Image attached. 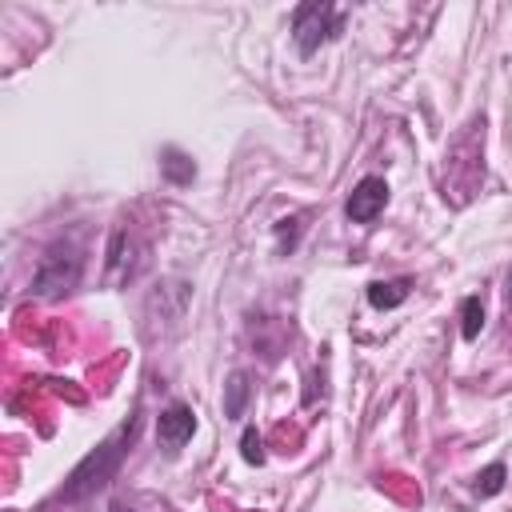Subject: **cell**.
<instances>
[{
  "label": "cell",
  "mask_w": 512,
  "mask_h": 512,
  "mask_svg": "<svg viewBox=\"0 0 512 512\" xmlns=\"http://www.w3.org/2000/svg\"><path fill=\"white\" fill-rule=\"evenodd\" d=\"M132 436H136V424H124V428H116L100 448H92L76 468H72V476H68V484H64V500H84V496H92L96 488H104L112 476H116V468H120V460H124V452H128V444H132Z\"/></svg>",
  "instance_id": "6da1fadb"
},
{
  "label": "cell",
  "mask_w": 512,
  "mask_h": 512,
  "mask_svg": "<svg viewBox=\"0 0 512 512\" xmlns=\"http://www.w3.org/2000/svg\"><path fill=\"white\" fill-rule=\"evenodd\" d=\"M80 280V256L72 244H52L40 264H36V276H32V296L40 300H60L64 292H72Z\"/></svg>",
  "instance_id": "7a4b0ae2"
},
{
  "label": "cell",
  "mask_w": 512,
  "mask_h": 512,
  "mask_svg": "<svg viewBox=\"0 0 512 512\" xmlns=\"http://www.w3.org/2000/svg\"><path fill=\"white\" fill-rule=\"evenodd\" d=\"M340 28H344V12H336L332 4H320V0L300 4L296 16H292V40H296V48L304 56H312L320 44L336 40Z\"/></svg>",
  "instance_id": "3957f363"
},
{
  "label": "cell",
  "mask_w": 512,
  "mask_h": 512,
  "mask_svg": "<svg viewBox=\"0 0 512 512\" xmlns=\"http://www.w3.org/2000/svg\"><path fill=\"white\" fill-rule=\"evenodd\" d=\"M184 304H188V284H184V280H164V284H156V288L148 292L144 312H148V320L160 312V316H164V336H168V332H176V324H180V316H184Z\"/></svg>",
  "instance_id": "277c9868"
},
{
  "label": "cell",
  "mask_w": 512,
  "mask_h": 512,
  "mask_svg": "<svg viewBox=\"0 0 512 512\" xmlns=\"http://www.w3.org/2000/svg\"><path fill=\"white\" fill-rule=\"evenodd\" d=\"M384 204H388V184H384L380 176H364V180L352 188L344 212H348L352 224H372V220L384 212Z\"/></svg>",
  "instance_id": "5b68a950"
},
{
  "label": "cell",
  "mask_w": 512,
  "mask_h": 512,
  "mask_svg": "<svg viewBox=\"0 0 512 512\" xmlns=\"http://www.w3.org/2000/svg\"><path fill=\"white\" fill-rule=\"evenodd\" d=\"M192 432H196V412H192L188 404H168V408L156 416V436H160V444H164L168 452L184 448V444L192 440Z\"/></svg>",
  "instance_id": "8992f818"
},
{
  "label": "cell",
  "mask_w": 512,
  "mask_h": 512,
  "mask_svg": "<svg viewBox=\"0 0 512 512\" xmlns=\"http://www.w3.org/2000/svg\"><path fill=\"white\" fill-rule=\"evenodd\" d=\"M136 244H132V236H128V228H116L112 232V240H108V280L116 284V280H128L132 272H136Z\"/></svg>",
  "instance_id": "52a82bcc"
},
{
  "label": "cell",
  "mask_w": 512,
  "mask_h": 512,
  "mask_svg": "<svg viewBox=\"0 0 512 512\" xmlns=\"http://www.w3.org/2000/svg\"><path fill=\"white\" fill-rule=\"evenodd\" d=\"M248 396H252L248 372H232L228 384H224V416H228V420H240L244 408H248Z\"/></svg>",
  "instance_id": "ba28073f"
},
{
  "label": "cell",
  "mask_w": 512,
  "mask_h": 512,
  "mask_svg": "<svg viewBox=\"0 0 512 512\" xmlns=\"http://www.w3.org/2000/svg\"><path fill=\"white\" fill-rule=\"evenodd\" d=\"M408 300V280H372L368 284V304L372 308H396Z\"/></svg>",
  "instance_id": "9c48e42d"
},
{
  "label": "cell",
  "mask_w": 512,
  "mask_h": 512,
  "mask_svg": "<svg viewBox=\"0 0 512 512\" xmlns=\"http://www.w3.org/2000/svg\"><path fill=\"white\" fill-rule=\"evenodd\" d=\"M160 168H164V176H168L172 184H188V180L196 176V164H192L184 152H176V148H164V160H160Z\"/></svg>",
  "instance_id": "30bf717a"
},
{
  "label": "cell",
  "mask_w": 512,
  "mask_h": 512,
  "mask_svg": "<svg viewBox=\"0 0 512 512\" xmlns=\"http://www.w3.org/2000/svg\"><path fill=\"white\" fill-rule=\"evenodd\" d=\"M480 328H484V304H480V296H464V304H460V336L476 340Z\"/></svg>",
  "instance_id": "8fae6325"
},
{
  "label": "cell",
  "mask_w": 512,
  "mask_h": 512,
  "mask_svg": "<svg viewBox=\"0 0 512 512\" xmlns=\"http://www.w3.org/2000/svg\"><path fill=\"white\" fill-rule=\"evenodd\" d=\"M504 476H508L504 464H488V468L476 476V492H480V496H496V492L504 488Z\"/></svg>",
  "instance_id": "7c38bea8"
},
{
  "label": "cell",
  "mask_w": 512,
  "mask_h": 512,
  "mask_svg": "<svg viewBox=\"0 0 512 512\" xmlns=\"http://www.w3.org/2000/svg\"><path fill=\"white\" fill-rule=\"evenodd\" d=\"M240 456H244L248 464H264V444H260V432H256V428H244V436H240Z\"/></svg>",
  "instance_id": "4fadbf2b"
},
{
  "label": "cell",
  "mask_w": 512,
  "mask_h": 512,
  "mask_svg": "<svg viewBox=\"0 0 512 512\" xmlns=\"http://www.w3.org/2000/svg\"><path fill=\"white\" fill-rule=\"evenodd\" d=\"M108 512H132V508H128L124 500H112V504H108Z\"/></svg>",
  "instance_id": "5bb4252c"
},
{
  "label": "cell",
  "mask_w": 512,
  "mask_h": 512,
  "mask_svg": "<svg viewBox=\"0 0 512 512\" xmlns=\"http://www.w3.org/2000/svg\"><path fill=\"white\" fill-rule=\"evenodd\" d=\"M504 296H508V304H512V272H508V288H504Z\"/></svg>",
  "instance_id": "9a60e30c"
}]
</instances>
